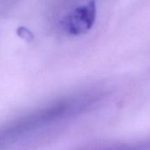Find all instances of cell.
<instances>
[{"label": "cell", "mask_w": 150, "mask_h": 150, "mask_svg": "<svg viewBox=\"0 0 150 150\" xmlns=\"http://www.w3.org/2000/svg\"><path fill=\"white\" fill-rule=\"evenodd\" d=\"M96 20V4L95 0H90L68 13L62 20L61 28L65 34L78 36L88 33L93 28Z\"/></svg>", "instance_id": "obj_2"}, {"label": "cell", "mask_w": 150, "mask_h": 150, "mask_svg": "<svg viewBox=\"0 0 150 150\" xmlns=\"http://www.w3.org/2000/svg\"><path fill=\"white\" fill-rule=\"evenodd\" d=\"M80 150H150V138L133 142H117L88 146Z\"/></svg>", "instance_id": "obj_3"}, {"label": "cell", "mask_w": 150, "mask_h": 150, "mask_svg": "<svg viewBox=\"0 0 150 150\" xmlns=\"http://www.w3.org/2000/svg\"><path fill=\"white\" fill-rule=\"evenodd\" d=\"M104 96L100 90H88L64 96L2 129L0 146L13 143L40 129L76 117L95 107Z\"/></svg>", "instance_id": "obj_1"}, {"label": "cell", "mask_w": 150, "mask_h": 150, "mask_svg": "<svg viewBox=\"0 0 150 150\" xmlns=\"http://www.w3.org/2000/svg\"><path fill=\"white\" fill-rule=\"evenodd\" d=\"M18 32L19 33H23V35H21V37H24L25 39H28L29 37L31 38L32 37V35H31V33L29 32V31H28V29H26V28H20L19 30H18Z\"/></svg>", "instance_id": "obj_4"}]
</instances>
